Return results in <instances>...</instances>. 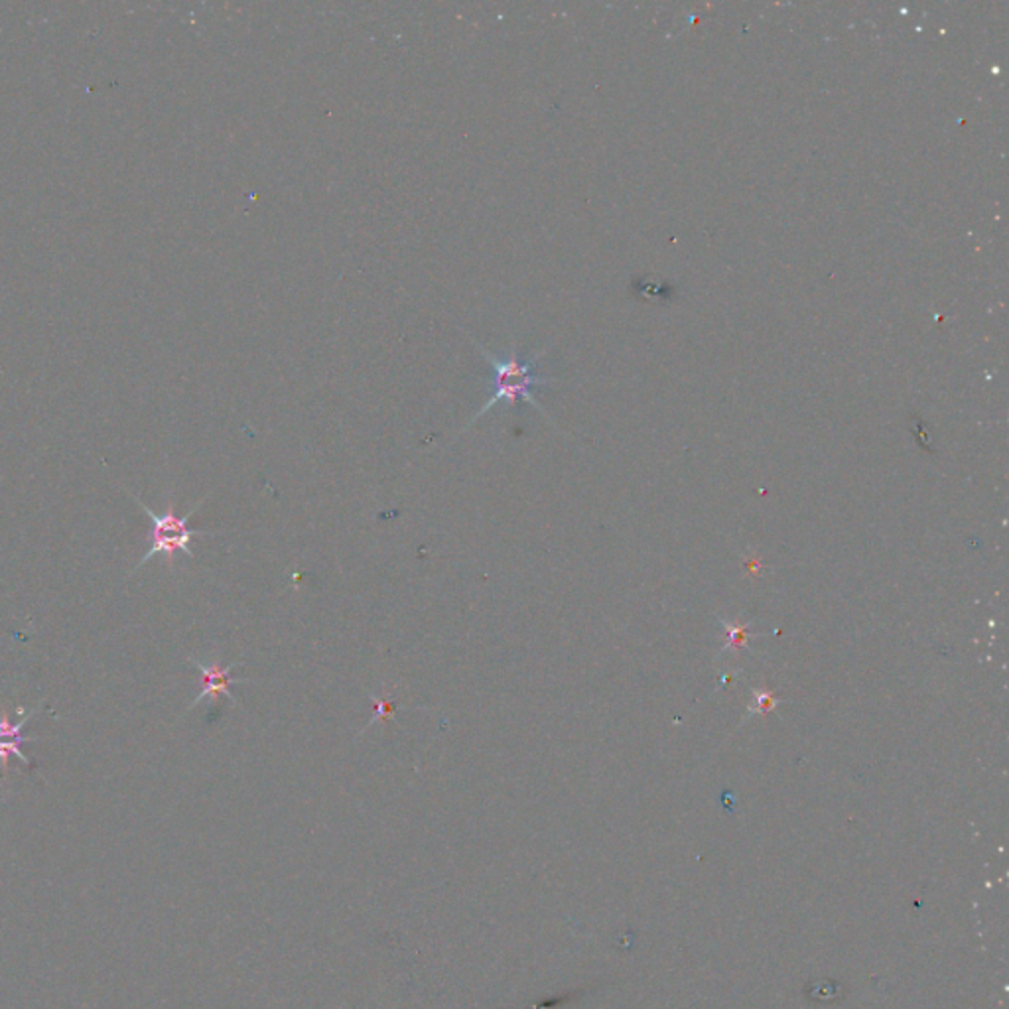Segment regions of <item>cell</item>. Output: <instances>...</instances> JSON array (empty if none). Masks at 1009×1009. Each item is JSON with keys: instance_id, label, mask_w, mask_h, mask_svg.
<instances>
[{"instance_id": "obj_1", "label": "cell", "mask_w": 1009, "mask_h": 1009, "mask_svg": "<svg viewBox=\"0 0 1009 1009\" xmlns=\"http://www.w3.org/2000/svg\"><path fill=\"white\" fill-rule=\"evenodd\" d=\"M475 345H477V352L482 353L483 357L490 363V367H492L490 398H487V403L483 404L482 408L477 411V414H475L474 418L470 421V424H467L465 428L474 426L475 422L480 421L483 414L490 413L492 408H495V406L501 403L515 406L518 401H525V403L531 404V406H535L538 413L545 414L546 416L545 408L536 403L535 395H533V391H535L536 386H545L548 385V383H553V379L536 375V365H538V360L545 355V350L533 353L531 357L521 360L515 342H511V347L503 357L493 355L490 350L483 347L482 343L475 342Z\"/></svg>"}, {"instance_id": "obj_5", "label": "cell", "mask_w": 1009, "mask_h": 1009, "mask_svg": "<svg viewBox=\"0 0 1009 1009\" xmlns=\"http://www.w3.org/2000/svg\"><path fill=\"white\" fill-rule=\"evenodd\" d=\"M371 698L377 703V712H375V718L371 720V724H375V722L393 720V714H395L393 703H391L386 696H383V698H377V696H373V694H371Z\"/></svg>"}, {"instance_id": "obj_2", "label": "cell", "mask_w": 1009, "mask_h": 1009, "mask_svg": "<svg viewBox=\"0 0 1009 1009\" xmlns=\"http://www.w3.org/2000/svg\"><path fill=\"white\" fill-rule=\"evenodd\" d=\"M131 495L132 500L137 501V505H139V507L149 515L150 521H152L149 553L144 554L141 561H139V564L134 566L131 576H134L137 572L141 571L142 566L149 564L154 556H164L168 566L174 564L178 553L185 554V556H190V558H195L192 546H190L192 545L193 538H195V536L213 535L210 531H198V528H190V525H188L190 518L193 517V513L202 507L208 497H203L200 503H195L190 513L178 515L176 509H174V503H168V509L164 511V513H157V511L150 509L147 503H142L141 497H137L134 493H131Z\"/></svg>"}, {"instance_id": "obj_4", "label": "cell", "mask_w": 1009, "mask_h": 1009, "mask_svg": "<svg viewBox=\"0 0 1009 1009\" xmlns=\"http://www.w3.org/2000/svg\"><path fill=\"white\" fill-rule=\"evenodd\" d=\"M32 714H24L22 720L18 722L12 720L7 712H2V716H0V764L4 771L9 769L12 757H17L18 761H22L27 767H32V761L22 754V746L36 739V737H27L22 734V728L32 718Z\"/></svg>"}, {"instance_id": "obj_3", "label": "cell", "mask_w": 1009, "mask_h": 1009, "mask_svg": "<svg viewBox=\"0 0 1009 1009\" xmlns=\"http://www.w3.org/2000/svg\"><path fill=\"white\" fill-rule=\"evenodd\" d=\"M190 660L202 675V693L195 696V700L188 706V710H193L195 706H200L205 698H210V700L228 698L229 703L239 706L238 696L231 693V686L245 685V683H251V680L249 678H238L231 673H233V668L243 665V660H235V663H229V665H221L220 660H213L211 665H205L198 658H190Z\"/></svg>"}]
</instances>
